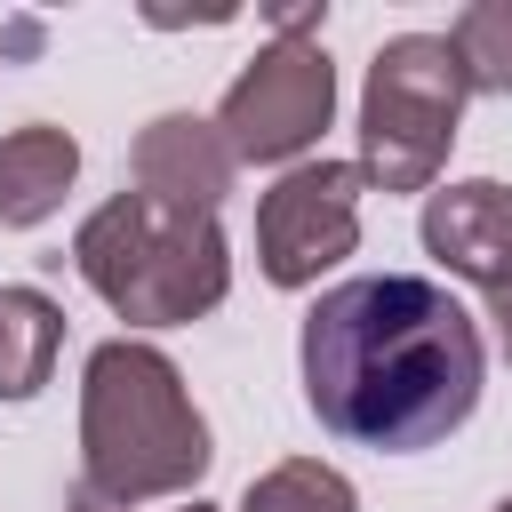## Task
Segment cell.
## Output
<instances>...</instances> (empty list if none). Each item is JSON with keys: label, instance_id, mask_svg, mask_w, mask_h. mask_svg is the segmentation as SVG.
Here are the masks:
<instances>
[{"label": "cell", "instance_id": "1", "mask_svg": "<svg viewBox=\"0 0 512 512\" xmlns=\"http://www.w3.org/2000/svg\"><path fill=\"white\" fill-rule=\"evenodd\" d=\"M304 400L312 416L352 440V448H384V456H416L432 440H448L472 408H480V320L416 272H360L344 288H328L304 312Z\"/></svg>", "mask_w": 512, "mask_h": 512}, {"label": "cell", "instance_id": "2", "mask_svg": "<svg viewBox=\"0 0 512 512\" xmlns=\"http://www.w3.org/2000/svg\"><path fill=\"white\" fill-rule=\"evenodd\" d=\"M208 424L184 392V368L144 344V336H112L88 352L80 376V488L104 504H152V496H184L208 472Z\"/></svg>", "mask_w": 512, "mask_h": 512}, {"label": "cell", "instance_id": "3", "mask_svg": "<svg viewBox=\"0 0 512 512\" xmlns=\"http://www.w3.org/2000/svg\"><path fill=\"white\" fill-rule=\"evenodd\" d=\"M72 264L128 328H184L216 312L232 288L224 224L208 208H176L152 192H112L72 232Z\"/></svg>", "mask_w": 512, "mask_h": 512}, {"label": "cell", "instance_id": "4", "mask_svg": "<svg viewBox=\"0 0 512 512\" xmlns=\"http://www.w3.org/2000/svg\"><path fill=\"white\" fill-rule=\"evenodd\" d=\"M464 64L448 32H400L376 48L368 88H360V184L376 192H432L448 168L456 120H464Z\"/></svg>", "mask_w": 512, "mask_h": 512}, {"label": "cell", "instance_id": "5", "mask_svg": "<svg viewBox=\"0 0 512 512\" xmlns=\"http://www.w3.org/2000/svg\"><path fill=\"white\" fill-rule=\"evenodd\" d=\"M328 120H336V64H328L320 40H272V48H256L248 72L216 104V136L248 168L304 160Z\"/></svg>", "mask_w": 512, "mask_h": 512}, {"label": "cell", "instance_id": "6", "mask_svg": "<svg viewBox=\"0 0 512 512\" xmlns=\"http://www.w3.org/2000/svg\"><path fill=\"white\" fill-rule=\"evenodd\" d=\"M360 168L352 160H296L256 200V264L272 288H312L328 264L360 248Z\"/></svg>", "mask_w": 512, "mask_h": 512}, {"label": "cell", "instance_id": "7", "mask_svg": "<svg viewBox=\"0 0 512 512\" xmlns=\"http://www.w3.org/2000/svg\"><path fill=\"white\" fill-rule=\"evenodd\" d=\"M424 256H440L472 288H512V192L496 176H464L448 192H424Z\"/></svg>", "mask_w": 512, "mask_h": 512}, {"label": "cell", "instance_id": "8", "mask_svg": "<svg viewBox=\"0 0 512 512\" xmlns=\"http://www.w3.org/2000/svg\"><path fill=\"white\" fill-rule=\"evenodd\" d=\"M128 168H136V192L176 200V208H208V216L224 208V192H232V176H240V160L224 152L216 120H192V112H160V120L136 136Z\"/></svg>", "mask_w": 512, "mask_h": 512}, {"label": "cell", "instance_id": "9", "mask_svg": "<svg viewBox=\"0 0 512 512\" xmlns=\"http://www.w3.org/2000/svg\"><path fill=\"white\" fill-rule=\"evenodd\" d=\"M72 176H80V144L64 128H48V120L8 128L0 136V224L8 232L48 224L64 208V192H72Z\"/></svg>", "mask_w": 512, "mask_h": 512}, {"label": "cell", "instance_id": "10", "mask_svg": "<svg viewBox=\"0 0 512 512\" xmlns=\"http://www.w3.org/2000/svg\"><path fill=\"white\" fill-rule=\"evenodd\" d=\"M64 312L40 288H0V400H32L56 368Z\"/></svg>", "mask_w": 512, "mask_h": 512}, {"label": "cell", "instance_id": "11", "mask_svg": "<svg viewBox=\"0 0 512 512\" xmlns=\"http://www.w3.org/2000/svg\"><path fill=\"white\" fill-rule=\"evenodd\" d=\"M448 48H456L472 96H512V0H472V8H456Z\"/></svg>", "mask_w": 512, "mask_h": 512}, {"label": "cell", "instance_id": "12", "mask_svg": "<svg viewBox=\"0 0 512 512\" xmlns=\"http://www.w3.org/2000/svg\"><path fill=\"white\" fill-rule=\"evenodd\" d=\"M240 512H360V488L336 464H320V456H288L264 480H248Z\"/></svg>", "mask_w": 512, "mask_h": 512}, {"label": "cell", "instance_id": "13", "mask_svg": "<svg viewBox=\"0 0 512 512\" xmlns=\"http://www.w3.org/2000/svg\"><path fill=\"white\" fill-rule=\"evenodd\" d=\"M488 320H496V352L512 360V288H496V296H488Z\"/></svg>", "mask_w": 512, "mask_h": 512}, {"label": "cell", "instance_id": "14", "mask_svg": "<svg viewBox=\"0 0 512 512\" xmlns=\"http://www.w3.org/2000/svg\"><path fill=\"white\" fill-rule=\"evenodd\" d=\"M64 512H120V504H104V496H88V488H72V504H64ZM184 512H216V504H200V496H192Z\"/></svg>", "mask_w": 512, "mask_h": 512}, {"label": "cell", "instance_id": "15", "mask_svg": "<svg viewBox=\"0 0 512 512\" xmlns=\"http://www.w3.org/2000/svg\"><path fill=\"white\" fill-rule=\"evenodd\" d=\"M496 512H512V496H504V504H496Z\"/></svg>", "mask_w": 512, "mask_h": 512}]
</instances>
